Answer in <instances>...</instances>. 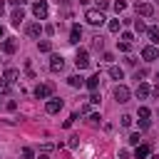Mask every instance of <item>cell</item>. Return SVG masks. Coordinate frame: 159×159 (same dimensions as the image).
I'll list each match as a JSON object with an SVG mask.
<instances>
[{
  "instance_id": "4316f807",
  "label": "cell",
  "mask_w": 159,
  "mask_h": 159,
  "mask_svg": "<svg viewBox=\"0 0 159 159\" xmlns=\"http://www.w3.org/2000/svg\"><path fill=\"white\" fill-rule=\"evenodd\" d=\"M92 47H94V50H102V47H104V40H102V37H94V40H92Z\"/></svg>"
},
{
  "instance_id": "d6986e66",
  "label": "cell",
  "mask_w": 159,
  "mask_h": 159,
  "mask_svg": "<svg viewBox=\"0 0 159 159\" xmlns=\"http://www.w3.org/2000/svg\"><path fill=\"white\" fill-rule=\"evenodd\" d=\"M109 77H112V80H124V70L117 67V65H112V67H109Z\"/></svg>"
},
{
  "instance_id": "2e32d148",
  "label": "cell",
  "mask_w": 159,
  "mask_h": 159,
  "mask_svg": "<svg viewBox=\"0 0 159 159\" xmlns=\"http://www.w3.org/2000/svg\"><path fill=\"white\" fill-rule=\"evenodd\" d=\"M149 94H152V87H149L147 82H139V84H137V97L144 99V97H149Z\"/></svg>"
},
{
  "instance_id": "7dc6e473",
  "label": "cell",
  "mask_w": 159,
  "mask_h": 159,
  "mask_svg": "<svg viewBox=\"0 0 159 159\" xmlns=\"http://www.w3.org/2000/svg\"><path fill=\"white\" fill-rule=\"evenodd\" d=\"M62 2H65V5H67V2H72V0H62Z\"/></svg>"
},
{
  "instance_id": "83f0119b",
  "label": "cell",
  "mask_w": 159,
  "mask_h": 159,
  "mask_svg": "<svg viewBox=\"0 0 159 159\" xmlns=\"http://www.w3.org/2000/svg\"><path fill=\"white\" fill-rule=\"evenodd\" d=\"M117 47H119L122 52H129V50H132V42H124V40H122V42H117Z\"/></svg>"
},
{
  "instance_id": "f35d334b",
  "label": "cell",
  "mask_w": 159,
  "mask_h": 159,
  "mask_svg": "<svg viewBox=\"0 0 159 159\" xmlns=\"http://www.w3.org/2000/svg\"><path fill=\"white\" fill-rule=\"evenodd\" d=\"M5 107H7V109H10V112H12V109H17V102H12V99H10V102H7V104H5Z\"/></svg>"
},
{
  "instance_id": "c3c4849f",
  "label": "cell",
  "mask_w": 159,
  "mask_h": 159,
  "mask_svg": "<svg viewBox=\"0 0 159 159\" xmlns=\"http://www.w3.org/2000/svg\"><path fill=\"white\" fill-rule=\"evenodd\" d=\"M157 80H159V72H157Z\"/></svg>"
},
{
  "instance_id": "52a82bcc",
  "label": "cell",
  "mask_w": 159,
  "mask_h": 159,
  "mask_svg": "<svg viewBox=\"0 0 159 159\" xmlns=\"http://www.w3.org/2000/svg\"><path fill=\"white\" fill-rule=\"evenodd\" d=\"M75 65H77V70H87L89 67V52L87 50H80L77 57H75Z\"/></svg>"
},
{
  "instance_id": "30bf717a",
  "label": "cell",
  "mask_w": 159,
  "mask_h": 159,
  "mask_svg": "<svg viewBox=\"0 0 159 159\" xmlns=\"http://www.w3.org/2000/svg\"><path fill=\"white\" fill-rule=\"evenodd\" d=\"M50 70H52V72H62V70H65L62 55H52V57H50Z\"/></svg>"
},
{
  "instance_id": "6da1fadb",
  "label": "cell",
  "mask_w": 159,
  "mask_h": 159,
  "mask_svg": "<svg viewBox=\"0 0 159 159\" xmlns=\"http://www.w3.org/2000/svg\"><path fill=\"white\" fill-rule=\"evenodd\" d=\"M84 20H87L89 25H94V27H97V25H104V20H107V17H104V12H102V10H84Z\"/></svg>"
},
{
  "instance_id": "ffe728a7",
  "label": "cell",
  "mask_w": 159,
  "mask_h": 159,
  "mask_svg": "<svg viewBox=\"0 0 159 159\" xmlns=\"http://www.w3.org/2000/svg\"><path fill=\"white\" fill-rule=\"evenodd\" d=\"M147 35H149L152 45H157V42H159V30H157V27H147Z\"/></svg>"
},
{
  "instance_id": "44dd1931",
  "label": "cell",
  "mask_w": 159,
  "mask_h": 159,
  "mask_svg": "<svg viewBox=\"0 0 159 159\" xmlns=\"http://www.w3.org/2000/svg\"><path fill=\"white\" fill-rule=\"evenodd\" d=\"M37 50L40 52H52V42L50 40H42V42H37Z\"/></svg>"
},
{
  "instance_id": "ac0fdd59",
  "label": "cell",
  "mask_w": 159,
  "mask_h": 159,
  "mask_svg": "<svg viewBox=\"0 0 159 159\" xmlns=\"http://www.w3.org/2000/svg\"><path fill=\"white\" fill-rule=\"evenodd\" d=\"M84 84H87V89L97 92V87H99V72H97V75H92L89 80H84Z\"/></svg>"
},
{
  "instance_id": "8d00e7d4",
  "label": "cell",
  "mask_w": 159,
  "mask_h": 159,
  "mask_svg": "<svg viewBox=\"0 0 159 159\" xmlns=\"http://www.w3.org/2000/svg\"><path fill=\"white\" fill-rule=\"evenodd\" d=\"M102 60H104V62H112V60H114V55H112V52H104V55H102Z\"/></svg>"
},
{
  "instance_id": "d4e9b609",
  "label": "cell",
  "mask_w": 159,
  "mask_h": 159,
  "mask_svg": "<svg viewBox=\"0 0 159 159\" xmlns=\"http://www.w3.org/2000/svg\"><path fill=\"white\" fill-rule=\"evenodd\" d=\"M20 154H22V159H35V152H32L30 147H25V149H22Z\"/></svg>"
},
{
  "instance_id": "7a4b0ae2",
  "label": "cell",
  "mask_w": 159,
  "mask_h": 159,
  "mask_svg": "<svg viewBox=\"0 0 159 159\" xmlns=\"http://www.w3.org/2000/svg\"><path fill=\"white\" fill-rule=\"evenodd\" d=\"M52 92H55V84H52V82H42V84L35 87V97H37V99H50Z\"/></svg>"
},
{
  "instance_id": "603a6c76",
  "label": "cell",
  "mask_w": 159,
  "mask_h": 159,
  "mask_svg": "<svg viewBox=\"0 0 159 159\" xmlns=\"http://www.w3.org/2000/svg\"><path fill=\"white\" fill-rule=\"evenodd\" d=\"M7 92H10V82L0 77V94H7Z\"/></svg>"
},
{
  "instance_id": "1f68e13d",
  "label": "cell",
  "mask_w": 159,
  "mask_h": 159,
  "mask_svg": "<svg viewBox=\"0 0 159 159\" xmlns=\"http://www.w3.org/2000/svg\"><path fill=\"white\" fill-rule=\"evenodd\" d=\"M109 7V0H97V10H107Z\"/></svg>"
},
{
  "instance_id": "3957f363",
  "label": "cell",
  "mask_w": 159,
  "mask_h": 159,
  "mask_svg": "<svg viewBox=\"0 0 159 159\" xmlns=\"http://www.w3.org/2000/svg\"><path fill=\"white\" fill-rule=\"evenodd\" d=\"M32 15H35L37 20H45V17L50 15V7H47V2H45V0H37V2H32Z\"/></svg>"
},
{
  "instance_id": "bcb514c9",
  "label": "cell",
  "mask_w": 159,
  "mask_h": 159,
  "mask_svg": "<svg viewBox=\"0 0 159 159\" xmlns=\"http://www.w3.org/2000/svg\"><path fill=\"white\" fill-rule=\"evenodd\" d=\"M2 35H5V27H2V25H0V37H2Z\"/></svg>"
},
{
  "instance_id": "5b68a950",
  "label": "cell",
  "mask_w": 159,
  "mask_h": 159,
  "mask_svg": "<svg viewBox=\"0 0 159 159\" xmlns=\"http://www.w3.org/2000/svg\"><path fill=\"white\" fill-rule=\"evenodd\" d=\"M25 32H27V37H32V40H37L42 32H45V27L40 25V22H27L25 25Z\"/></svg>"
},
{
  "instance_id": "5bb4252c",
  "label": "cell",
  "mask_w": 159,
  "mask_h": 159,
  "mask_svg": "<svg viewBox=\"0 0 159 159\" xmlns=\"http://www.w3.org/2000/svg\"><path fill=\"white\" fill-rule=\"evenodd\" d=\"M10 20H12V25L17 27V25L25 20V12H22V7H15V10H12V15H10Z\"/></svg>"
},
{
  "instance_id": "7c38bea8",
  "label": "cell",
  "mask_w": 159,
  "mask_h": 159,
  "mask_svg": "<svg viewBox=\"0 0 159 159\" xmlns=\"http://www.w3.org/2000/svg\"><path fill=\"white\" fill-rule=\"evenodd\" d=\"M80 40H82V27H80V25H72V30H70V42H72V45H80Z\"/></svg>"
},
{
  "instance_id": "9c48e42d",
  "label": "cell",
  "mask_w": 159,
  "mask_h": 159,
  "mask_svg": "<svg viewBox=\"0 0 159 159\" xmlns=\"http://www.w3.org/2000/svg\"><path fill=\"white\" fill-rule=\"evenodd\" d=\"M137 12H139L142 17H152V15H154V5H152V2H137Z\"/></svg>"
},
{
  "instance_id": "d590c367",
  "label": "cell",
  "mask_w": 159,
  "mask_h": 159,
  "mask_svg": "<svg viewBox=\"0 0 159 159\" xmlns=\"http://www.w3.org/2000/svg\"><path fill=\"white\" fill-rule=\"evenodd\" d=\"M77 144H80V137H77V134H75V137H70V147H72V149H75V147H77Z\"/></svg>"
},
{
  "instance_id": "7402d4cb",
  "label": "cell",
  "mask_w": 159,
  "mask_h": 159,
  "mask_svg": "<svg viewBox=\"0 0 159 159\" xmlns=\"http://www.w3.org/2000/svg\"><path fill=\"white\" fill-rule=\"evenodd\" d=\"M137 117H139V119H149V117H152V109H149V107H139V109H137Z\"/></svg>"
},
{
  "instance_id": "ba28073f",
  "label": "cell",
  "mask_w": 159,
  "mask_h": 159,
  "mask_svg": "<svg viewBox=\"0 0 159 159\" xmlns=\"http://www.w3.org/2000/svg\"><path fill=\"white\" fill-rule=\"evenodd\" d=\"M62 109V99H57V97H50L47 102H45V112L47 114H57Z\"/></svg>"
},
{
  "instance_id": "e575fe53",
  "label": "cell",
  "mask_w": 159,
  "mask_h": 159,
  "mask_svg": "<svg viewBox=\"0 0 159 159\" xmlns=\"http://www.w3.org/2000/svg\"><path fill=\"white\" fill-rule=\"evenodd\" d=\"M122 40H124V42H132L134 35H132V32H122Z\"/></svg>"
},
{
  "instance_id": "277c9868",
  "label": "cell",
  "mask_w": 159,
  "mask_h": 159,
  "mask_svg": "<svg viewBox=\"0 0 159 159\" xmlns=\"http://www.w3.org/2000/svg\"><path fill=\"white\" fill-rule=\"evenodd\" d=\"M129 97H132V92H129V87H124V84H117V87H114V99H117L119 104H124V102H129Z\"/></svg>"
},
{
  "instance_id": "ee69618b",
  "label": "cell",
  "mask_w": 159,
  "mask_h": 159,
  "mask_svg": "<svg viewBox=\"0 0 159 159\" xmlns=\"http://www.w3.org/2000/svg\"><path fill=\"white\" fill-rule=\"evenodd\" d=\"M2 15H5V2L0 0V17H2Z\"/></svg>"
},
{
  "instance_id": "f1b7e54d",
  "label": "cell",
  "mask_w": 159,
  "mask_h": 159,
  "mask_svg": "<svg viewBox=\"0 0 159 159\" xmlns=\"http://www.w3.org/2000/svg\"><path fill=\"white\" fill-rule=\"evenodd\" d=\"M124 7H127V0H114V10L117 12H122Z\"/></svg>"
},
{
  "instance_id": "f6af8a7d",
  "label": "cell",
  "mask_w": 159,
  "mask_h": 159,
  "mask_svg": "<svg viewBox=\"0 0 159 159\" xmlns=\"http://www.w3.org/2000/svg\"><path fill=\"white\" fill-rule=\"evenodd\" d=\"M89 2H92V0H80V5H84V7H87Z\"/></svg>"
},
{
  "instance_id": "484cf974",
  "label": "cell",
  "mask_w": 159,
  "mask_h": 159,
  "mask_svg": "<svg viewBox=\"0 0 159 159\" xmlns=\"http://www.w3.org/2000/svg\"><path fill=\"white\" fill-rule=\"evenodd\" d=\"M134 30H137V32H147V25H144L142 20H134Z\"/></svg>"
},
{
  "instance_id": "60d3db41",
  "label": "cell",
  "mask_w": 159,
  "mask_h": 159,
  "mask_svg": "<svg viewBox=\"0 0 159 159\" xmlns=\"http://www.w3.org/2000/svg\"><path fill=\"white\" fill-rule=\"evenodd\" d=\"M139 127L142 129H149V119H139Z\"/></svg>"
},
{
  "instance_id": "ab89813d",
  "label": "cell",
  "mask_w": 159,
  "mask_h": 159,
  "mask_svg": "<svg viewBox=\"0 0 159 159\" xmlns=\"http://www.w3.org/2000/svg\"><path fill=\"white\" fill-rule=\"evenodd\" d=\"M75 119H77V114H72L70 119H65V127H72V122H75Z\"/></svg>"
},
{
  "instance_id": "7bdbcfd3",
  "label": "cell",
  "mask_w": 159,
  "mask_h": 159,
  "mask_svg": "<svg viewBox=\"0 0 159 159\" xmlns=\"http://www.w3.org/2000/svg\"><path fill=\"white\" fill-rule=\"evenodd\" d=\"M10 2H12L15 7H22V5H25V0H10Z\"/></svg>"
},
{
  "instance_id": "b9f144b4",
  "label": "cell",
  "mask_w": 159,
  "mask_h": 159,
  "mask_svg": "<svg viewBox=\"0 0 159 159\" xmlns=\"http://www.w3.org/2000/svg\"><path fill=\"white\" fill-rule=\"evenodd\" d=\"M52 149H55V144H42V152H45V154H47V152H52Z\"/></svg>"
},
{
  "instance_id": "836d02e7",
  "label": "cell",
  "mask_w": 159,
  "mask_h": 159,
  "mask_svg": "<svg viewBox=\"0 0 159 159\" xmlns=\"http://www.w3.org/2000/svg\"><path fill=\"white\" fill-rule=\"evenodd\" d=\"M139 139H142L139 134H129V144H137V147H139Z\"/></svg>"
},
{
  "instance_id": "cb8c5ba5",
  "label": "cell",
  "mask_w": 159,
  "mask_h": 159,
  "mask_svg": "<svg viewBox=\"0 0 159 159\" xmlns=\"http://www.w3.org/2000/svg\"><path fill=\"white\" fill-rule=\"evenodd\" d=\"M119 27H122L119 20H109V32H119Z\"/></svg>"
},
{
  "instance_id": "9a60e30c",
  "label": "cell",
  "mask_w": 159,
  "mask_h": 159,
  "mask_svg": "<svg viewBox=\"0 0 159 159\" xmlns=\"http://www.w3.org/2000/svg\"><path fill=\"white\" fill-rule=\"evenodd\" d=\"M0 47H2V52H5V55H12V52L17 50V42H15V40H2V45H0Z\"/></svg>"
},
{
  "instance_id": "f546056e",
  "label": "cell",
  "mask_w": 159,
  "mask_h": 159,
  "mask_svg": "<svg viewBox=\"0 0 159 159\" xmlns=\"http://www.w3.org/2000/svg\"><path fill=\"white\" fill-rule=\"evenodd\" d=\"M99 99H102L99 92H92V94H89V104H99Z\"/></svg>"
},
{
  "instance_id": "8fae6325",
  "label": "cell",
  "mask_w": 159,
  "mask_h": 159,
  "mask_svg": "<svg viewBox=\"0 0 159 159\" xmlns=\"http://www.w3.org/2000/svg\"><path fill=\"white\" fill-rule=\"evenodd\" d=\"M2 80H7L10 84L17 82V80H20V70H17V67H7V70L2 72Z\"/></svg>"
},
{
  "instance_id": "8992f818",
  "label": "cell",
  "mask_w": 159,
  "mask_h": 159,
  "mask_svg": "<svg viewBox=\"0 0 159 159\" xmlns=\"http://www.w3.org/2000/svg\"><path fill=\"white\" fill-rule=\"evenodd\" d=\"M142 57H144L147 62H154V60L159 57V47H157V45H147V47H142Z\"/></svg>"
},
{
  "instance_id": "d6a6232c",
  "label": "cell",
  "mask_w": 159,
  "mask_h": 159,
  "mask_svg": "<svg viewBox=\"0 0 159 159\" xmlns=\"http://www.w3.org/2000/svg\"><path fill=\"white\" fill-rule=\"evenodd\" d=\"M117 159H132V154H129L127 149H119V154H117Z\"/></svg>"
},
{
  "instance_id": "4dcf8cb0",
  "label": "cell",
  "mask_w": 159,
  "mask_h": 159,
  "mask_svg": "<svg viewBox=\"0 0 159 159\" xmlns=\"http://www.w3.org/2000/svg\"><path fill=\"white\" fill-rule=\"evenodd\" d=\"M119 124H122V127H129V124H132V117H129V114H124V117L119 119Z\"/></svg>"
},
{
  "instance_id": "4fadbf2b",
  "label": "cell",
  "mask_w": 159,
  "mask_h": 159,
  "mask_svg": "<svg viewBox=\"0 0 159 159\" xmlns=\"http://www.w3.org/2000/svg\"><path fill=\"white\" fill-rule=\"evenodd\" d=\"M149 152H152V149H149V144H139V147L134 149V159H147V157H149Z\"/></svg>"
},
{
  "instance_id": "e0dca14e",
  "label": "cell",
  "mask_w": 159,
  "mask_h": 159,
  "mask_svg": "<svg viewBox=\"0 0 159 159\" xmlns=\"http://www.w3.org/2000/svg\"><path fill=\"white\" fill-rule=\"evenodd\" d=\"M67 84H70V87H82V84H84V77H82V75H70V77H67Z\"/></svg>"
},
{
  "instance_id": "74e56055",
  "label": "cell",
  "mask_w": 159,
  "mask_h": 159,
  "mask_svg": "<svg viewBox=\"0 0 159 159\" xmlns=\"http://www.w3.org/2000/svg\"><path fill=\"white\" fill-rule=\"evenodd\" d=\"M99 119H102L99 114H89V122H92V124H99Z\"/></svg>"
}]
</instances>
